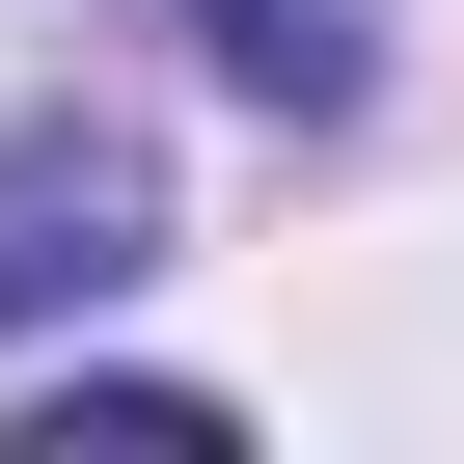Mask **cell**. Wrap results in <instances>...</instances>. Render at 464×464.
Here are the masks:
<instances>
[{
  "mask_svg": "<svg viewBox=\"0 0 464 464\" xmlns=\"http://www.w3.org/2000/svg\"><path fill=\"white\" fill-rule=\"evenodd\" d=\"M191 28H218L246 110H355V82H382V0H191Z\"/></svg>",
  "mask_w": 464,
  "mask_h": 464,
  "instance_id": "7a4b0ae2",
  "label": "cell"
},
{
  "mask_svg": "<svg viewBox=\"0 0 464 464\" xmlns=\"http://www.w3.org/2000/svg\"><path fill=\"white\" fill-rule=\"evenodd\" d=\"M164 274V137L137 110H0V328H82Z\"/></svg>",
  "mask_w": 464,
  "mask_h": 464,
  "instance_id": "6da1fadb",
  "label": "cell"
}]
</instances>
